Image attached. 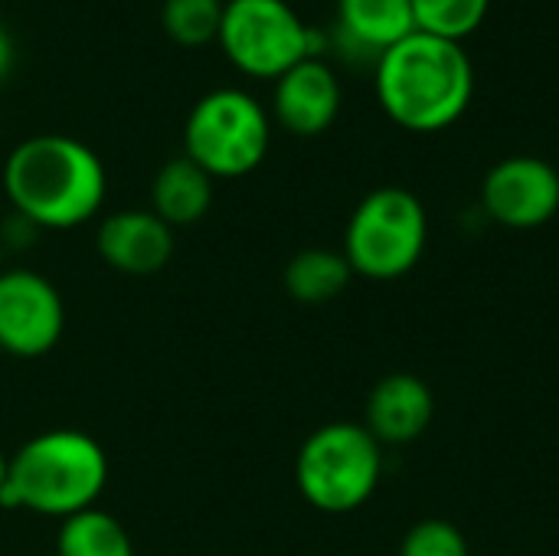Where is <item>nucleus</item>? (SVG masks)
I'll return each instance as SVG.
<instances>
[{
  "label": "nucleus",
  "instance_id": "obj_15",
  "mask_svg": "<svg viewBox=\"0 0 559 556\" xmlns=\"http://www.w3.org/2000/svg\"><path fill=\"white\" fill-rule=\"evenodd\" d=\"M350 279H354L350 262L344 259V252L334 249H301L298 256L288 259L282 275L285 292L301 305L334 301L337 295L347 292Z\"/></svg>",
  "mask_w": 559,
  "mask_h": 556
},
{
  "label": "nucleus",
  "instance_id": "obj_19",
  "mask_svg": "<svg viewBox=\"0 0 559 556\" xmlns=\"http://www.w3.org/2000/svg\"><path fill=\"white\" fill-rule=\"evenodd\" d=\"M400 556H468V541L452 521L426 518L409 528L400 544Z\"/></svg>",
  "mask_w": 559,
  "mask_h": 556
},
{
  "label": "nucleus",
  "instance_id": "obj_4",
  "mask_svg": "<svg viewBox=\"0 0 559 556\" xmlns=\"http://www.w3.org/2000/svg\"><path fill=\"white\" fill-rule=\"evenodd\" d=\"M272 147V115L246 88L223 85L200 95L183 121V157L213 180H239L262 167Z\"/></svg>",
  "mask_w": 559,
  "mask_h": 556
},
{
  "label": "nucleus",
  "instance_id": "obj_6",
  "mask_svg": "<svg viewBox=\"0 0 559 556\" xmlns=\"http://www.w3.org/2000/svg\"><path fill=\"white\" fill-rule=\"evenodd\" d=\"M429 239V216L406 187H377L350 213L344 229V259L354 275L393 282L409 275Z\"/></svg>",
  "mask_w": 559,
  "mask_h": 556
},
{
  "label": "nucleus",
  "instance_id": "obj_2",
  "mask_svg": "<svg viewBox=\"0 0 559 556\" xmlns=\"http://www.w3.org/2000/svg\"><path fill=\"white\" fill-rule=\"evenodd\" d=\"M373 85L393 125L432 134L452 128L468 111L475 69L462 43L416 29L377 59Z\"/></svg>",
  "mask_w": 559,
  "mask_h": 556
},
{
  "label": "nucleus",
  "instance_id": "obj_9",
  "mask_svg": "<svg viewBox=\"0 0 559 556\" xmlns=\"http://www.w3.org/2000/svg\"><path fill=\"white\" fill-rule=\"evenodd\" d=\"M488 216L508 229H537L559 213V174L554 164L518 154L495 164L481 184Z\"/></svg>",
  "mask_w": 559,
  "mask_h": 556
},
{
  "label": "nucleus",
  "instance_id": "obj_10",
  "mask_svg": "<svg viewBox=\"0 0 559 556\" xmlns=\"http://www.w3.org/2000/svg\"><path fill=\"white\" fill-rule=\"evenodd\" d=\"M174 229L147 206L115 210L98 220L95 252L98 259L131 279L157 275L174 259Z\"/></svg>",
  "mask_w": 559,
  "mask_h": 556
},
{
  "label": "nucleus",
  "instance_id": "obj_21",
  "mask_svg": "<svg viewBox=\"0 0 559 556\" xmlns=\"http://www.w3.org/2000/svg\"><path fill=\"white\" fill-rule=\"evenodd\" d=\"M7 465H10V456L0 452V492H3V485H7Z\"/></svg>",
  "mask_w": 559,
  "mask_h": 556
},
{
  "label": "nucleus",
  "instance_id": "obj_18",
  "mask_svg": "<svg viewBox=\"0 0 559 556\" xmlns=\"http://www.w3.org/2000/svg\"><path fill=\"white\" fill-rule=\"evenodd\" d=\"M491 10V0H413L419 33H432L452 43L472 36Z\"/></svg>",
  "mask_w": 559,
  "mask_h": 556
},
{
  "label": "nucleus",
  "instance_id": "obj_14",
  "mask_svg": "<svg viewBox=\"0 0 559 556\" xmlns=\"http://www.w3.org/2000/svg\"><path fill=\"white\" fill-rule=\"evenodd\" d=\"M216 197V180L190 157H170L151 180L147 210L157 213L170 229L200 223Z\"/></svg>",
  "mask_w": 559,
  "mask_h": 556
},
{
  "label": "nucleus",
  "instance_id": "obj_11",
  "mask_svg": "<svg viewBox=\"0 0 559 556\" xmlns=\"http://www.w3.org/2000/svg\"><path fill=\"white\" fill-rule=\"evenodd\" d=\"M269 115L288 134H298V138L324 134L341 115V79H337V72L321 56L301 59L285 75L275 79Z\"/></svg>",
  "mask_w": 559,
  "mask_h": 556
},
{
  "label": "nucleus",
  "instance_id": "obj_7",
  "mask_svg": "<svg viewBox=\"0 0 559 556\" xmlns=\"http://www.w3.org/2000/svg\"><path fill=\"white\" fill-rule=\"evenodd\" d=\"M321 33L288 0H223L216 46L249 79L275 82L308 56H321Z\"/></svg>",
  "mask_w": 559,
  "mask_h": 556
},
{
  "label": "nucleus",
  "instance_id": "obj_5",
  "mask_svg": "<svg viewBox=\"0 0 559 556\" xmlns=\"http://www.w3.org/2000/svg\"><path fill=\"white\" fill-rule=\"evenodd\" d=\"M383 449L364 423H324L298 449L295 485L324 514H350L380 488Z\"/></svg>",
  "mask_w": 559,
  "mask_h": 556
},
{
  "label": "nucleus",
  "instance_id": "obj_8",
  "mask_svg": "<svg viewBox=\"0 0 559 556\" xmlns=\"http://www.w3.org/2000/svg\"><path fill=\"white\" fill-rule=\"evenodd\" d=\"M66 334V301L56 282L33 269H0V351L36 360Z\"/></svg>",
  "mask_w": 559,
  "mask_h": 556
},
{
  "label": "nucleus",
  "instance_id": "obj_17",
  "mask_svg": "<svg viewBox=\"0 0 559 556\" xmlns=\"http://www.w3.org/2000/svg\"><path fill=\"white\" fill-rule=\"evenodd\" d=\"M223 20V0H160V26L183 49H203L216 43Z\"/></svg>",
  "mask_w": 559,
  "mask_h": 556
},
{
  "label": "nucleus",
  "instance_id": "obj_16",
  "mask_svg": "<svg viewBox=\"0 0 559 556\" xmlns=\"http://www.w3.org/2000/svg\"><path fill=\"white\" fill-rule=\"evenodd\" d=\"M56 556H134V541L115 514L88 508L59 521Z\"/></svg>",
  "mask_w": 559,
  "mask_h": 556
},
{
  "label": "nucleus",
  "instance_id": "obj_12",
  "mask_svg": "<svg viewBox=\"0 0 559 556\" xmlns=\"http://www.w3.org/2000/svg\"><path fill=\"white\" fill-rule=\"evenodd\" d=\"M436 416V397L416 374H390L383 377L364 410V426L380 446H406L416 442Z\"/></svg>",
  "mask_w": 559,
  "mask_h": 556
},
{
  "label": "nucleus",
  "instance_id": "obj_20",
  "mask_svg": "<svg viewBox=\"0 0 559 556\" xmlns=\"http://www.w3.org/2000/svg\"><path fill=\"white\" fill-rule=\"evenodd\" d=\"M10 66H13V43H10V33L0 26V79L10 72Z\"/></svg>",
  "mask_w": 559,
  "mask_h": 556
},
{
  "label": "nucleus",
  "instance_id": "obj_1",
  "mask_svg": "<svg viewBox=\"0 0 559 556\" xmlns=\"http://www.w3.org/2000/svg\"><path fill=\"white\" fill-rule=\"evenodd\" d=\"M0 184L16 216L52 233L92 223L108 200L105 161L72 134H33L13 144Z\"/></svg>",
  "mask_w": 559,
  "mask_h": 556
},
{
  "label": "nucleus",
  "instance_id": "obj_13",
  "mask_svg": "<svg viewBox=\"0 0 559 556\" xmlns=\"http://www.w3.org/2000/svg\"><path fill=\"white\" fill-rule=\"evenodd\" d=\"M416 33L413 0H337V49L347 59L373 62Z\"/></svg>",
  "mask_w": 559,
  "mask_h": 556
},
{
  "label": "nucleus",
  "instance_id": "obj_3",
  "mask_svg": "<svg viewBox=\"0 0 559 556\" xmlns=\"http://www.w3.org/2000/svg\"><path fill=\"white\" fill-rule=\"evenodd\" d=\"M108 472V456L95 436L82 429H46L20 442L10 456L0 508L66 521L98 508Z\"/></svg>",
  "mask_w": 559,
  "mask_h": 556
}]
</instances>
